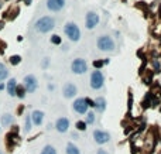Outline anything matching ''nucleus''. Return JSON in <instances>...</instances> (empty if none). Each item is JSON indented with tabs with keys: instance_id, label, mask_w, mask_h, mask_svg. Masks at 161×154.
Returning <instances> with one entry per match:
<instances>
[{
	"instance_id": "f257e3e1",
	"label": "nucleus",
	"mask_w": 161,
	"mask_h": 154,
	"mask_svg": "<svg viewBox=\"0 0 161 154\" xmlns=\"http://www.w3.org/2000/svg\"><path fill=\"white\" fill-rule=\"evenodd\" d=\"M35 29L40 33H48L54 29V20L51 17H42L35 23Z\"/></svg>"
},
{
	"instance_id": "f03ea898",
	"label": "nucleus",
	"mask_w": 161,
	"mask_h": 154,
	"mask_svg": "<svg viewBox=\"0 0 161 154\" xmlns=\"http://www.w3.org/2000/svg\"><path fill=\"white\" fill-rule=\"evenodd\" d=\"M98 47L102 51H112V50L115 48V43H113V40H112L110 37L103 36V37H100L99 41H98Z\"/></svg>"
},
{
	"instance_id": "7ed1b4c3",
	"label": "nucleus",
	"mask_w": 161,
	"mask_h": 154,
	"mask_svg": "<svg viewBox=\"0 0 161 154\" xmlns=\"http://www.w3.org/2000/svg\"><path fill=\"white\" fill-rule=\"evenodd\" d=\"M103 85V75L100 71H95L91 77V86L93 89H99Z\"/></svg>"
},
{
	"instance_id": "20e7f679",
	"label": "nucleus",
	"mask_w": 161,
	"mask_h": 154,
	"mask_svg": "<svg viewBox=\"0 0 161 154\" xmlns=\"http://www.w3.org/2000/svg\"><path fill=\"white\" fill-rule=\"evenodd\" d=\"M65 33H66V36L69 37L71 40H74V41H78L79 40V36H81L79 29L75 24H72V23H69V24L65 26Z\"/></svg>"
},
{
	"instance_id": "39448f33",
	"label": "nucleus",
	"mask_w": 161,
	"mask_h": 154,
	"mask_svg": "<svg viewBox=\"0 0 161 154\" xmlns=\"http://www.w3.org/2000/svg\"><path fill=\"white\" fill-rule=\"evenodd\" d=\"M72 71H74L75 74L86 72V62L83 61V60H81V58L75 60V61L72 62Z\"/></svg>"
},
{
	"instance_id": "423d86ee",
	"label": "nucleus",
	"mask_w": 161,
	"mask_h": 154,
	"mask_svg": "<svg viewBox=\"0 0 161 154\" xmlns=\"http://www.w3.org/2000/svg\"><path fill=\"white\" fill-rule=\"evenodd\" d=\"M37 85H38L37 79H35L33 75H29V77L24 78V86L29 92H34V91L37 89Z\"/></svg>"
},
{
	"instance_id": "0eeeda50",
	"label": "nucleus",
	"mask_w": 161,
	"mask_h": 154,
	"mask_svg": "<svg viewBox=\"0 0 161 154\" xmlns=\"http://www.w3.org/2000/svg\"><path fill=\"white\" fill-rule=\"evenodd\" d=\"M93 137H95L96 143L103 144V143L109 142L110 136H109V133H106V132H102V130H95V132H93Z\"/></svg>"
},
{
	"instance_id": "6e6552de",
	"label": "nucleus",
	"mask_w": 161,
	"mask_h": 154,
	"mask_svg": "<svg viewBox=\"0 0 161 154\" xmlns=\"http://www.w3.org/2000/svg\"><path fill=\"white\" fill-rule=\"evenodd\" d=\"M65 6V0H47V7L52 10V12H58Z\"/></svg>"
},
{
	"instance_id": "1a4fd4ad",
	"label": "nucleus",
	"mask_w": 161,
	"mask_h": 154,
	"mask_svg": "<svg viewBox=\"0 0 161 154\" xmlns=\"http://www.w3.org/2000/svg\"><path fill=\"white\" fill-rule=\"evenodd\" d=\"M98 23H99V16L93 12L88 13V16H86V27L88 29H93Z\"/></svg>"
},
{
	"instance_id": "9d476101",
	"label": "nucleus",
	"mask_w": 161,
	"mask_h": 154,
	"mask_svg": "<svg viewBox=\"0 0 161 154\" xmlns=\"http://www.w3.org/2000/svg\"><path fill=\"white\" fill-rule=\"evenodd\" d=\"M74 109L78 112V113H85L88 110V105L85 99H76L74 103Z\"/></svg>"
},
{
	"instance_id": "9b49d317",
	"label": "nucleus",
	"mask_w": 161,
	"mask_h": 154,
	"mask_svg": "<svg viewBox=\"0 0 161 154\" xmlns=\"http://www.w3.org/2000/svg\"><path fill=\"white\" fill-rule=\"evenodd\" d=\"M64 95H65V98H72L76 95V86L72 85V84H68V85H65V88H64Z\"/></svg>"
},
{
	"instance_id": "f8f14e48",
	"label": "nucleus",
	"mask_w": 161,
	"mask_h": 154,
	"mask_svg": "<svg viewBox=\"0 0 161 154\" xmlns=\"http://www.w3.org/2000/svg\"><path fill=\"white\" fill-rule=\"evenodd\" d=\"M68 119L65 118H62V119H58V122H57V130L58 132H61V133H64V132H66L68 130Z\"/></svg>"
},
{
	"instance_id": "ddd939ff",
	"label": "nucleus",
	"mask_w": 161,
	"mask_h": 154,
	"mask_svg": "<svg viewBox=\"0 0 161 154\" xmlns=\"http://www.w3.org/2000/svg\"><path fill=\"white\" fill-rule=\"evenodd\" d=\"M16 89H17L16 79H10V81H8V84H7V92H8V95L14 96V95H16Z\"/></svg>"
},
{
	"instance_id": "4468645a",
	"label": "nucleus",
	"mask_w": 161,
	"mask_h": 154,
	"mask_svg": "<svg viewBox=\"0 0 161 154\" xmlns=\"http://www.w3.org/2000/svg\"><path fill=\"white\" fill-rule=\"evenodd\" d=\"M42 112H40V110H34L33 112V122L34 125H41L42 122Z\"/></svg>"
},
{
	"instance_id": "2eb2a0df",
	"label": "nucleus",
	"mask_w": 161,
	"mask_h": 154,
	"mask_svg": "<svg viewBox=\"0 0 161 154\" xmlns=\"http://www.w3.org/2000/svg\"><path fill=\"white\" fill-rule=\"evenodd\" d=\"M95 106H96V109L99 110V112H103L105 106H106V102H105L103 98H98V99L95 101Z\"/></svg>"
},
{
	"instance_id": "dca6fc26",
	"label": "nucleus",
	"mask_w": 161,
	"mask_h": 154,
	"mask_svg": "<svg viewBox=\"0 0 161 154\" xmlns=\"http://www.w3.org/2000/svg\"><path fill=\"white\" fill-rule=\"evenodd\" d=\"M66 154H79L78 147L74 146L72 143H69V144L66 146Z\"/></svg>"
},
{
	"instance_id": "f3484780",
	"label": "nucleus",
	"mask_w": 161,
	"mask_h": 154,
	"mask_svg": "<svg viewBox=\"0 0 161 154\" xmlns=\"http://www.w3.org/2000/svg\"><path fill=\"white\" fill-rule=\"evenodd\" d=\"M7 75H8V71L6 69V67L3 64H0V82L3 81V79H6Z\"/></svg>"
},
{
	"instance_id": "a211bd4d",
	"label": "nucleus",
	"mask_w": 161,
	"mask_h": 154,
	"mask_svg": "<svg viewBox=\"0 0 161 154\" xmlns=\"http://www.w3.org/2000/svg\"><path fill=\"white\" fill-rule=\"evenodd\" d=\"M12 120H13V118L10 116V115H4L3 118H2V125H3V126H8L10 123H12Z\"/></svg>"
},
{
	"instance_id": "6ab92c4d",
	"label": "nucleus",
	"mask_w": 161,
	"mask_h": 154,
	"mask_svg": "<svg viewBox=\"0 0 161 154\" xmlns=\"http://www.w3.org/2000/svg\"><path fill=\"white\" fill-rule=\"evenodd\" d=\"M41 154H57V153H55V149H54V147L47 146V147H44V150L41 151Z\"/></svg>"
},
{
	"instance_id": "aec40b11",
	"label": "nucleus",
	"mask_w": 161,
	"mask_h": 154,
	"mask_svg": "<svg viewBox=\"0 0 161 154\" xmlns=\"http://www.w3.org/2000/svg\"><path fill=\"white\" fill-rule=\"evenodd\" d=\"M20 61H21V58L18 57V55H13V57H10V62H12L13 65L20 64Z\"/></svg>"
},
{
	"instance_id": "412c9836",
	"label": "nucleus",
	"mask_w": 161,
	"mask_h": 154,
	"mask_svg": "<svg viewBox=\"0 0 161 154\" xmlns=\"http://www.w3.org/2000/svg\"><path fill=\"white\" fill-rule=\"evenodd\" d=\"M86 122H88V123H93V122H95V115L92 113V112H91V113H88Z\"/></svg>"
},
{
	"instance_id": "4be33fe9",
	"label": "nucleus",
	"mask_w": 161,
	"mask_h": 154,
	"mask_svg": "<svg viewBox=\"0 0 161 154\" xmlns=\"http://www.w3.org/2000/svg\"><path fill=\"white\" fill-rule=\"evenodd\" d=\"M76 127H78L79 130H85L86 129V123L85 122H78L76 123Z\"/></svg>"
},
{
	"instance_id": "5701e85b",
	"label": "nucleus",
	"mask_w": 161,
	"mask_h": 154,
	"mask_svg": "<svg viewBox=\"0 0 161 154\" xmlns=\"http://www.w3.org/2000/svg\"><path fill=\"white\" fill-rule=\"evenodd\" d=\"M16 93L18 95V98H23V96H24V89H23V88H17Z\"/></svg>"
},
{
	"instance_id": "b1692460",
	"label": "nucleus",
	"mask_w": 161,
	"mask_h": 154,
	"mask_svg": "<svg viewBox=\"0 0 161 154\" xmlns=\"http://www.w3.org/2000/svg\"><path fill=\"white\" fill-rule=\"evenodd\" d=\"M51 41H52L54 44H59V43H61V38H59V37H58V36H52V38H51Z\"/></svg>"
},
{
	"instance_id": "393cba45",
	"label": "nucleus",
	"mask_w": 161,
	"mask_h": 154,
	"mask_svg": "<svg viewBox=\"0 0 161 154\" xmlns=\"http://www.w3.org/2000/svg\"><path fill=\"white\" fill-rule=\"evenodd\" d=\"M30 129H31V123H30V119L27 118L25 119V132H29Z\"/></svg>"
},
{
	"instance_id": "a878e982",
	"label": "nucleus",
	"mask_w": 161,
	"mask_h": 154,
	"mask_svg": "<svg viewBox=\"0 0 161 154\" xmlns=\"http://www.w3.org/2000/svg\"><path fill=\"white\" fill-rule=\"evenodd\" d=\"M93 65H95V67H98V68H100V67L103 65V62H102V61H95V62H93Z\"/></svg>"
},
{
	"instance_id": "bb28decb",
	"label": "nucleus",
	"mask_w": 161,
	"mask_h": 154,
	"mask_svg": "<svg viewBox=\"0 0 161 154\" xmlns=\"http://www.w3.org/2000/svg\"><path fill=\"white\" fill-rule=\"evenodd\" d=\"M153 65H154V68H156V69H158V68H160V64H158L157 61H154V62H153Z\"/></svg>"
},
{
	"instance_id": "cd10ccee",
	"label": "nucleus",
	"mask_w": 161,
	"mask_h": 154,
	"mask_svg": "<svg viewBox=\"0 0 161 154\" xmlns=\"http://www.w3.org/2000/svg\"><path fill=\"white\" fill-rule=\"evenodd\" d=\"M98 154H107V153L105 150H99V151H98Z\"/></svg>"
},
{
	"instance_id": "c85d7f7f",
	"label": "nucleus",
	"mask_w": 161,
	"mask_h": 154,
	"mask_svg": "<svg viewBox=\"0 0 161 154\" xmlns=\"http://www.w3.org/2000/svg\"><path fill=\"white\" fill-rule=\"evenodd\" d=\"M0 29H3V23L2 21H0Z\"/></svg>"
},
{
	"instance_id": "c756f323",
	"label": "nucleus",
	"mask_w": 161,
	"mask_h": 154,
	"mask_svg": "<svg viewBox=\"0 0 161 154\" xmlns=\"http://www.w3.org/2000/svg\"><path fill=\"white\" fill-rule=\"evenodd\" d=\"M0 7H2V3H0Z\"/></svg>"
},
{
	"instance_id": "7c9ffc66",
	"label": "nucleus",
	"mask_w": 161,
	"mask_h": 154,
	"mask_svg": "<svg viewBox=\"0 0 161 154\" xmlns=\"http://www.w3.org/2000/svg\"><path fill=\"white\" fill-rule=\"evenodd\" d=\"M0 154H3V153H2V151H0Z\"/></svg>"
}]
</instances>
